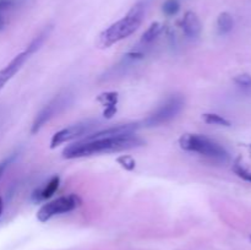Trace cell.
Masks as SVG:
<instances>
[{
  "label": "cell",
  "instance_id": "e0dca14e",
  "mask_svg": "<svg viewBox=\"0 0 251 250\" xmlns=\"http://www.w3.org/2000/svg\"><path fill=\"white\" fill-rule=\"evenodd\" d=\"M162 10L167 16H174L180 10V4H179L178 0H166L163 6H162Z\"/></svg>",
  "mask_w": 251,
  "mask_h": 250
},
{
  "label": "cell",
  "instance_id": "7402d4cb",
  "mask_svg": "<svg viewBox=\"0 0 251 250\" xmlns=\"http://www.w3.org/2000/svg\"><path fill=\"white\" fill-rule=\"evenodd\" d=\"M4 26H5V17L4 15L0 14V29H1Z\"/></svg>",
  "mask_w": 251,
  "mask_h": 250
},
{
  "label": "cell",
  "instance_id": "ffe728a7",
  "mask_svg": "<svg viewBox=\"0 0 251 250\" xmlns=\"http://www.w3.org/2000/svg\"><path fill=\"white\" fill-rule=\"evenodd\" d=\"M15 4V0H0V14H2L6 10L11 9Z\"/></svg>",
  "mask_w": 251,
  "mask_h": 250
},
{
  "label": "cell",
  "instance_id": "d6986e66",
  "mask_svg": "<svg viewBox=\"0 0 251 250\" xmlns=\"http://www.w3.org/2000/svg\"><path fill=\"white\" fill-rule=\"evenodd\" d=\"M118 162H119V163L122 164L125 169H127V171H132V169L135 168L134 158L130 156H126V154L119 157V158H118Z\"/></svg>",
  "mask_w": 251,
  "mask_h": 250
},
{
  "label": "cell",
  "instance_id": "8fae6325",
  "mask_svg": "<svg viewBox=\"0 0 251 250\" xmlns=\"http://www.w3.org/2000/svg\"><path fill=\"white\" fill-rule=\"evenodd\" d=\"M59 184H60V178L58 175L53 176L48 183L46 184L44 186H42L41 189L34 191L33 194V200L34 201H43L47 200V199L51 198L54 195L56 190L59 188Z\"/></svg>",
  "mask_w": 251,
  "mask_h": 250
},
{
  "label": "cell",
  "instance_id": "cb8c5ba5",
  "mask_svg": "<svg viewBox=\"0 0 251 250\" xmlns=\"http://www.w3.org/2000/svg\"><path fill=\"white\" fill-rule=\"evenodd\" d=\"M250 242H251V234H250Z\"/></svg>",
  "mask_w": 251,
  "mask_h": 250
},
{
  "label": "cell",
  "instance_id": "9c48e42d",
  "mask_svg": "<svg viewBox=\"0 0 251 250\" xmlns=\"http://www.w3.org/2000/svg\"><path fill=\"white\" fill-rule=\"evenodd\" d=\"M139 129V124H119L113 127L100 130L92 135L86 136V139H96V137H112V136H122V135L135 134Z\"/></svg>",
  "mask_w": 251,
  "mask_h": 250
},
{
  "label": "cell",
  "instance_id": "7c38bea8",
  "mask_svg": "<svg viewBox=\"0 0 251 250\" xmlns=\"http://www.w3.org/2000/svg\"><path fill=\"white\" fill-rule=\"evenodd\" d=\"M98 100L102 103L105 107L104 117L110 118L115 114L117 112V104H118V93L115 92H107L102 93L98 97Z\"/></svg>",
  "mask_w": 251,
  "mask_h": 250
},
{
  "label": "cell",
  "instance_id": "5b68a950",
  "mask_svg": "<svg viewBox=\"0 0 251 250\" xmlns=\"http://www.w3.org/2000/svg\"><path fill=\"white\" fill-rule=\"evenodd\" d=\"M80 198L74 195V194L68 196H61V198H58L55 200H51L49 202L44 203L39 208L38 213H37V218L41 222H47V221H49L55 215H61V213H66L75 210L76 207L80 206Z\"/></svg>",
  "mask_w": 251,
  "mask_h": 250
},
{
  "label": "cell",
  "instance_id": "277c9868",
  "mask_svg": "<svg viewBox=\"0 0 251 250\" xmlns=\"http://www.w3.org/2000/svg\"><path fill=\"white\" fill-rule=\"evenodd\" d=\"M184 107V100L180 96H173L168 98L162 105H159L152 114L144 120L145 126H159L171 122L181 112Z\"/></svg>",
  "mask_w": 251,
  "mask_h": 250
},
{
  "label": "cell",
  "instance_id": "7a4b0ae2",
  "mask_svg": "<svg viewBox=\"0 0 251 250\" xmlns=\"http://www.w3.org/2000/svg\"><path fill=\"white\" fill-rule=\"evenodd\" d=\"M144 15L145 7L141 2L132 6V9L127 12L126 16L120 19L115 24L110 25L107 29H104L100 33V46H102L103 48H108V47L129 37L130 34H132L139 28L142 20H144Z\"/></svg>",
  "mask_w": 251,
  "mask_h": 250
},
{
  "label": "cell",
  "instance_id": "4fadbf2b",
  "mask_svg": "<svg viewBox=\"0 0 251 250\" xmlns=\"http://www.w3.org/2000/svg\"><path fill=\"white\" fill-rule=\"evenodd\" d=\"M233 26H234V20H233V16L229 12H222V14H220V16L217 19V27L220 34L229 33L233 29Z\"/></svg>",
  "mask_w": 251,
  "mask_h": 250
},
{
  "label": "cell",
  "instance_id": "9a60e30c",
  "mask_svg": "<svg viewBox=\"0 0 251 250\" xmlns=\"http://www.w3.org/2000/svg\"><path fill=\"white\" fill-rule=\"evenodd\" d=\"M202 119L205 120V123L211 125H220V126H230L232 123L228 119H226L225 117L220 114H215V113H207V114L202 115Z\"/></svg>",
  "mask_w": 251,
  "mask_h": 250
},
{
  "label": "cell",
  "instance_id": "44dd1931",
  "mask_svg": "<svg viewBox=\"0 0 251 250\" xmlns=\"http://www.w3.org/2000/svg\"><path fill=\"white\" fill-rule=\"evenodd\" d=\"M9 163H10V158H6L2 162H0V178H1L2 174H4L5 169H6V167L9 166Z\"/></svg>",
  "mask_w": 251,
  "mask_h": 250
},
{
  "label": "cell",
  "instance_id": "5bb4252c",
  "mask_svg": "<svg viewBox=\"0 0 251 250\" xmlns=\"http://www.w3.org/2000/svg\"><path fill=\"white\" fill-rule=\"evenodd\" d=\"M161 32H162V25L158 24V22H153V24L146 29V32L142 34L141 43L144 44V46L151 44L152 42H153L154 39L161 34Z\"/></svg>",
  "mask_w": 251,
  "mask_h": 250
},
{
  "label": "cell",
  "instance_id": "8992f818",
  "mask_svg": "<svg viewBox=\"0 0 251 250\" xmlns=\"http://www.w3.org/2000/svg\"><path fill=\"white\" fill-rule=\"evenodd\" d=\"M68 102L69 96L66 95V93L56 96L53 100H50V102L38 113V115H37L36 119H34L33 124H32V132L36 134L37 131H39V129H41L46 123H48L51 118L55 117L56 114H59V113L65 108Z\"/></svg>",
  "mask_w": 251,
  "mask_h": 250
},
{
  "label": "cell",
  "instance_id": "3957f363",
  "mask_svg": "<svg viewBox=\"0 0 251 250\" xmlns=\"http://www.w3.org/2000/svg\"><path fill=\"white\" fill-rule=\"evenodd\" d=\"M179 145L183 150L190 152H196L201 156L216 161H227L228 152L213 140L207 136L199 134H185L179 139Z\"/></svg>",
  "mask_w": 251,
  "mask_h": 250
},
{
  "label": "cell",
  "instance_id": "6da1fadb",
  "mask_svg": "<svg viewBox=\"0 0 251 250\" xmlns=\"http://www.w3.org/2000/svg\"><path fill=\"white\" fill-rule=\"evenodd\" d=\"M145 141L136 134L122 135L112 137H96L85 139L83 141L70 145L63 151V157L68 159L81 158V157L95 156L100 153L126 151L144 146Z\"/></svg>",
  "mask_w": 251,
  "mask_h": 250
},
{
  "label": "cell",
  "instance_id": "2e32d148",
  "mask_svg": "<svg viewBox=\"0 0 251 250\" xmlns=\"http://www.w3.org/2000/svg\"><path fill=\"white\" fill-rule=\"evenodd\" d=\"M233 172H234L238 176H240L243 180L251 183V171L247 166H244V163L240 162V159H237V161H235L234 166H233Z\"/></svg>",
  "mask_w": 251,
  "mask_h": 250
},
{
  "label": "cell",
  "instance_id": "ba28073f",
  "mask_svg": "<svg viewBox=\"0 0 251 250\" xmlns=\"http://www.w3.org/2000/svg\"><path fill=\"white\" fill-rule=\"evenodd\" d=\"M31 54L32 51L27 48V50L22 51V53H20L19 55L15 56V58L12 59V60L5 66V68H2L1 70H0V90L6 85L7 81L11 80V78L14 77L15 74L22 68L25 61L28 59V56L31 55Z\"/></svg>",
  "mask_w": 251,
  "mask_h": 250
},
{
  "label": "cell",
  "instance_id": "603a6c76",
  "mask_svg": "<svg viewBox=\"0 0 251 250\" xmlns=\"http://www.w3.org/2000/svg\"><path fill=\"white\" fill-rule=\"evenodd\" d=\"M2 207H4V203H2V199L0 198V216H1L2 213Z\"/></svg>",
  "mask_w": 251,
  "mask_h": 250
},
{
  "label": "cell",
  "instance_id": "52a82bcc",
  "mask_svg": "<svg viewBox=\"0 0 251 250\" xmlns=\"http://www.w3.org/2000/svg\"><path fill=\"white\" fill-rule=\"evenodd\" d=\"M93 126H95V123L91 122L78 123V124L70 125V126L65 127V129L60 130V131L55 132L53 135L50 141V147L54 149V147L59 146V145L64 144V142H69L71 140L83 136V135L88 134Z\"/></svg>",
  "mask_w": 251,
  "mask_h": 250
},
{
  "label": "cell",
  "instance_id": "30bf717a",
  "mask_svg": "<svg viewBox=\"0 0 251 250\" xmlns=\"http://www.w3.org/2000/svg\"><path fill=\"white\" fill-rule=\"evenodd\" d=\"M181 27H183V31L185 33V36L189 37V38H196V37H199L201 33V29H202V25H201L200 19L193 11H188L184 15L183 21H181Z\"/></svg>",
  "mask_w": 251,
  "mask_h": 250
},
{
  "label": "cell",
  "instance_id": "d4e9b609",
  "mask_svg": "<svg viewBox=\"0 0 251 250\" xmlns=\"http://www.w3.org/2000/svg\"><path fill=\"white\" fill-rule=\"evenodd\" d=\"M250 147H251V145H250Z\"/></svg>",
  "mask_w": 251,
  "mask_h": 250
},
{
  "label": "cell",
  "instance_id": "ac0fdd59",
  "mask_svg": "<svg viewBox=\"0 0 251 250\" xmlns=\"http://www.w3.org/2000/svg\"><path fill=\"white\" fill-rule=\"evenodd\" d=\"M234 82L239 87L243 88H251V76L249 74H240L234 77Z\"/></svg>",
  "mask_w": 251,
  "mask_h": 250
}]
</instances>
